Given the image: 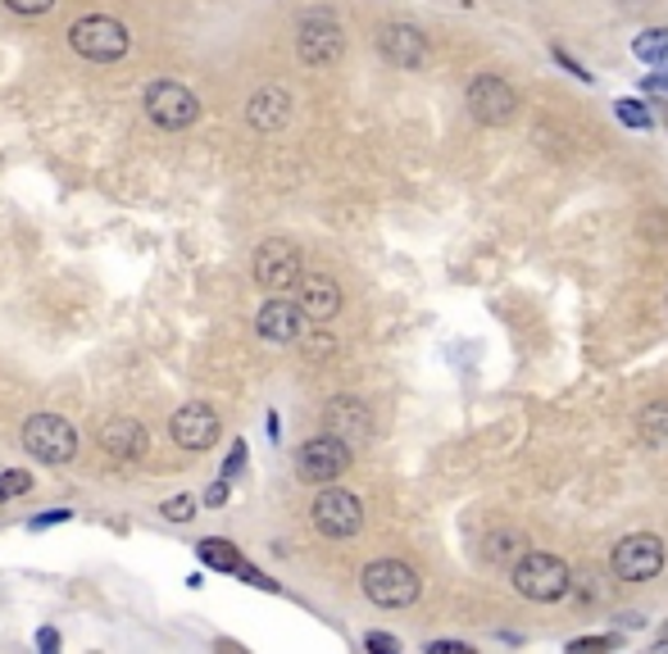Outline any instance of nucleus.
I'll list each match as a JSON object with an SVG mask.
<instances>
[{
	"mask_svg": "<svg viewBox=\"0 0 668 654\" xmlns=\"http://www.w3.org/2000/svg\"><path fill=\"white\" fill-rule=\"evenodd\" d=\"M514 590L528 596V600H537V605H555L573 590V573H568L564 559L545 554V550H532V554H523L519 564H514Z\"/></svg>",
	"mask_w": 668,
	"mask_h": 654,
	"instance_id": "nucleus-1",
	"label": "nucleus"
},
{
	"mask_svg": "<svg viewBox=\"0 0 668 654\" xmlns=\"http://www.w3.org/2000/svg\"><path fill=\"white\" fill-rule=\"evenodd\" d=\"M418 573L410 564H401V559H378V564L364 569V596H369L373 605L382 609H405L418 600Z\"/></svg>",
	"mask_w": 668,
	"mask_h": 654,
	"instance_id": "nucleus-2",
	"label": "nucleus"
},
{
	"mask_svg": "<svg viewBox=\"0 0 668 654\" xmlns=\"http://www.w3.org/2000/svg\"><path fill=\"white\" fill-rule=\"evenodd\" d=\"M69 42H73V50L82 55V59H96V65H114V59H124L128 55V27L118 23V19H110V14H87V19H78L73 23V33H69Z\"/></svg>",
	"mask_w": 668,
	"mask_h": 654,
	"instance_id": "nucleus-3",
	"label": "nucleus"
},
{
	"mask_svg": "<svg viewBox=\"0 0 668 654\" xmlns=\"http://www.w3.org/2000/svg\"><path fill=\"white\" fill-rule=\"evenodd\" d=\"M464 101H469V114L477 123H487V128H505V123L519 114V91L496 73H477L464 91Z\"/></svg>",
	"mask_w": 668,
	"mask_h": 654,
	"instance_id": "nucleus-4",
	"label": "nucleus"
},
{
	"mask_svg": "<svg viewBox=\"0 0 668 654\" xmlns=\"http://www.w3.org/2000/svg\"><path fill=\"white\" fill-rule=\"evenodd\" d=\"M296 50H300V59H306L310 69H327V65H337L342 50H346L342 23L332 19V14H323V10L306 14V19H300V33H296Z\"/></svg>",
	"mask_w": 668,
	"mask_h": 654,
	"instance_id": "nucleus-5",
	"label": "nucleus"
},
{
	"mask_svg": "<svg viewBox=\"0 0 668 654\" xmlns=\"http://www.w3.org/2000/svg\"><path fill=\"white\" fill-rule=\"evenodd\" d=\"M23 446L46 463H69L78 455V432L59 414H33L23 423Z\"/></svg>",
	"mask_w": 668,
	"mask_h": 654,
	"instance_id": "nucleus-6",
	"label": "nucleus"
},
{
	"mask_svg": "<svg viewBox=\"0 0 668 654\" xmlns=\"http://www.w3.org/2000/svg\"><path fill=\"white\" fill-rule=\"evenodd\" d=\"M610 569L619 582H650L664 573V541L650 532H632L614 546L610 554Z\"/></svg>",
	"mask_w": 668,
	"mask_h": 654,
	"instance_id": "nucleus-7",
	"label": "nucleus"
},
{
	"mask_svg": "<svg viewBox=\"0 0 668 654\" xmlns=\"http://www.w3.org/2000/svg\"><path fill=\"white\" fill-rule=\"evenodd\" d=\"M146 114H150V123H156V128L177 133V128H192V123H196L200 101L182 82H169L164 78V82H150L146 87Z\"/></svg>",
	"mask_w": 668,
	"mask_h": 654,
	"instance_id": "nucleus-8",
	"label": "nucleus"
},
{
	"mask_svg": "<svg viewBox=\"0 0 668 654\" xmlns=\"http://www.w3.org/2000/svg\"><path fill=\"white\" fill-rule=\"evenodd\" d=\"M346 469H350V446L342 441V436H332V432L306 441V446H300V455H296L300 482H337Z\"/></svg>",
	"mask_w": 668,
	"mask_h": 654,
	"instance_id": "nucleus-9",
	"label": "nucleus"
},
{
	"mask_svg": "<svg viewBox=\"0 0 668 654\" xmlns=\"http://www.w3.org/2000/svg\"><path fill=\"white\" fill-rule=\"evenodd\" d=\"M314 527H319L323 537H332V541L355 537L359 527H364V505H359V495L327 486L319 501H314Z\"/></svg>",
	"mask_w": 668,
	"mask_h": 654,
	"instance_id": "nucleus-10",
	"label": "nucleus"
},
{
	"mask_svg": "<svg viewBox=\"0 0 668 654\" xmlns=\"http://www.w3.org/2000/svg\"><path fill=\"white\" fill-rule=\"evenodd\" d=\"M255 283L264 291H291L300 287V251L291 241H264L255 251Z\"/></svg>",
	"mask_w": 668,
	"mask_h": 654,
	"instance_id": "nucleus-11",
	"label": "nucleus"
},
{
	"mask_svg": "<svg viewBox=\"0 0 668 654\" xmlns=\"http://www.w3.org/2000/svg\"><path fill=\"white\" fill-rule=\"evenodd\" d=\"M169 432L182 450H209L219 441V414L205 400H187L182 410L169 418Z\"/></svg>",
	"mask_w": 668,
	"mask_h": 654,
	"instance_id": "nucleus-12",
	"label": "nucleus"
},
{
	"mask_svg": "<svg viewBox=\"0 0 668 654\" xmlns=\"http://www.w3.org/2000/svg\"><path fill=\"white\" fill-rule=\"evenodd\" d=\"M323 427L332 436H342L346 446H364L373 436V414L359 395H332L327 410H323Z\"/></svg>",
	"mask_w": 668,
	"mask_h": 654,
	"instance_id": "nucleus-13",
	"label": "nucleus"
},
{
	"mask_svg": "<svg viewBox=\"0 0 668 654\" xmlns=\"http://www.w3.org/2000/svg\"><path fill=\"white\" fill-rule=\"evenodd\" d=\"M378 46L396 69H423L428 65V37H423L418 27H410V23H387Z\"/></svg>",
	"mask_w": 668,
	"mask_h": 654,
	"instance_id": "nucleus-14",
	"label": "nucleus"
},
{
	"mask_svg": "<svg viewBox=\"0 0 668 654\" xmlns=\"http://www.w3.org/2000/svg\"><path fill=\"white\" fill-rule=\"evenodd\" d=\"M255 328H260L264 341H278V346H287V341L306 336V309L291 305V300H268L255 314Z\"/></svg>",
	"mask_w": 668,
	"mask_h": 654,
	"instance_id": "nucleus-15",
	"label": "nucleus"
},
{
	"mask_svg": "<svg viewBox=\"0 0 668 654\" xmlns=\"http://www.w3.org/2000/svg\"><path fill=\"white\" fill-rule=\"evenodd\" d=\"M146 446H150V441H146V427H141L137 418H110V423L101 427V450L114 455V459H124V463L141 459Z\"/></svg>",
	"mask_w": 668,
	"mask_h": 654,
	"instance_id": "nucleus-16",
	"label": "nucleus"
},
{
	"mask_svg": "<svg viewBox=\"0 0 668 654\" xmlns=\"http://www.w3.org/2000/svg\"><path fill=\"white\" fill-rule=\"evenodd\" d=\"M300 309H306V319H314V323L337 319V309H342V287L332 283V277H323V273L300 277Z\"/></svg>",
	"mask_w": 668,
	"mask_h": 654,
	"instance_id": "nucleus-17",
	"label": "nucleus"
},
{
	"mask_svg": "<svg viewBox=\"0 0 668 654\" xmlns=\"http://www.w3.org/2000/svg\"><path fill=\"white\" fill-rule=\"evenodd\" d=\"M246 118H251L255 133H278V128H287V118H291V96L283 87H264V91L251 96Z\"/></svg>",
	"mask_w": 668,
	"mask_h": 654,
	"instance_id": "nucleus-18",
	"label": "nucleus"
},
{
	"mask_svg": "<svg viewBox=\"0 0 668 654\" xmlns=\"http://www.w3.org/2000/svg\"><path fill=\"white\" fill-rule=\"evenodd\" d=\"M196 554L205 559L209 569H219V573H241V559H237L232 541H223V537H209V541H200V546H196Z\"/></svg>",
	"mask_w": 668,
	"mask_h": 654,
	"instance_id": "nucleus-19",
	"label": "nucleus"
},
{
	"mask_svg": "<svg viewBox=\"0 0 668 654\" xmlns=\"http://www.w3.org/2000/svg\"><path fill=\"white\" fill-rule=\"evenodd\" d=\"M642 436L650 446H668V400H655L642 410Z\"/></svg>",
	"mask_w": 668,
	"mask_h": 654,
	"instance_id": "nucleus-20",
	"label": "nucleus"
},
{
	"mask_svg": "<svg viewBox=\"0 0 668 654\" xmlns=\"http://www.w3.org/2000/svg\"><path fill=\"white\" fill-rule=\"evenodd\" d=\"M636 59H646V65H668V27H650V33L636 37Z\"/></svg>",
	"mask_w": 668,
	"mask_h": 654,
	"instance_id": "nucleus-21",
	"label": "nucleus"
},
{
	"mask_svg": "<svg viewBox=\"0 0 668 654\" xmlns=\"http://www.w3.org/2000/svg\"><path fill=\"white\" fill-rule=\"evenodd\" d=\"M164 518L169 523H192L196 518V501L192 495H173V501H164Z\"/></svg>",
	"mask_w": 668,
	"mask_h": 654,
	"instance_id": "nucleus-22",
	"label": "nucleus"
},
{
	"mask_svg": "<svg viewBox=\"0 0 668 654\" xmlns=\"http://www.w3.org/2000/svg\"><path fill=\"white\" fill-rule=\"evenodd\" d=\"M614 110H619V118H623V123H632V128H650V114H646V105H636V101H619Z\"/></svg>",
	"mask_w": 668,
	"mask_h": 654,
	"instance_id": "nucleus-23",
	"label": "nucleus"
},
{
	"mask_svg": "<svg viewBox=\"0 0 668 654\" xmlns=\"http://www.w3.org/2000/svg\"><path fill=\"white\" fill-rule=\"evenodd\" d=\"M27 486H33V478H27V473H5V478H0V501H10V495H23Z\"/></svg>",
	"mask_w": 668,
	"mask_h": 654,
	"instance_id": "nucleus-24",
	"label": "nucleus"
},
{
	"mask_svg": "<svg viewBox=\"0 0 668 654\" xmlns=\"http://www.w3.org/2000/svg\"><path fill=\"white\" fill-rule=\"evenodd\" d=\"M614 645H623V636H583V641H573L568 650L573 654H587V650H614Z\"/></svg>",
	"mask_w": 668,
	"mask_h": 654,
	"instance_id": "nucleus-25",
	"label": "nucleus"
},
{
	"mask_svg": "<svg viewBox=\"0 0 668 654\" xmlns=\"http://www.w3.org/2000/svg\"><path fill=\"white\" fill-rule=\"evenodd\" d=\"M241 469H246V441L232 446V455H228V463H223V478L232 482V478H241Z\"/></svg>",
	"mask_w": 668,
	"mask_h": 654,
	"instance_id": "nucleus-26",
	"label": "nucleus"
},
{
	"mask_svg": "<svg viewBox=\"0 0 668 654\" xmlns=\"http://www.w3.org/2000/svg\"><path fill=\"white\" fill-rule=\"evenodd\" d=\"M5 5H10L14 14H46L55 0H5Z\"/></svg>",
	"mask_w": 668,
	"mask_h": 654,
	"instance_id": "nucleus-27",
	"label": "nucleus"
},
{
	"mask_svg": "<svg viewBox=\"0 0 668 654\" xmlns=\"http://www.w3.org/2000/svg\"><path fill=\"white\" fill-rule=\"evenodd\" d=\"M364 645H369V650H387V654H396V650H401V641H396V636H387V632H369V636H364Z\"/></svg>",
	"mask_w": 668,
	"mask_h": 654,
	"instance_id": "nucleus-28",
	"label": "nucleus"
},
{
	"mask_svg": "<svg viewBox=\"0 0 668 654\" xmlns=\"http://www.w3.org/2000/svg\"><path fill=\"white\" fill-rule=\"evenodd\" d=\"M205 501H209V505H223V501H228V478L209 486V491H205Z\"/></svg>",
	"mask_w": 668,
	"mask_h": 654,
	"instance_id": "nucleus-29",
	"label": "nucleus"
},
{
	"mask_svg": "<svg viewBox=\"0 0 668 654\" xmlns=\"http://www.w3.org/2000/svg\"><path fill=\"white\" fill-rule=\"evenodd\" d=\"M555 59H560V65H564V69H568V73H573V78H583V82H587V78H591V73H583V65H578V59H568V55H564V50H555Z\"/></svg>",
	"mask_w": 668,
	"mask_h": 654,
	"instance_id": "nucleus-30",
	"label": "nucleus"
},
{
	"mask_svg": "<svg viewBox=\"0 0 668 654\" xmlns=\"http://www.w3.org/2000/svg\"><path fill=\"white\" fill-rule=\"evenodd\" d=\"M428 650H433V654H460V650H469V645H464V641H433Z\"/></svg>",
	"mask_w": 668,
	"mask_h": 654,
	"instance_id": "nucleus-31",
	"label": "nucleus"
},
{
	"mask_svg": "<svg viewBox=\"0 0 668 654\" xmlns=\"http://www.w3.org/2000/svg\"><path fill=\"white\" fill-rule=\"evenodd\" d=\"M65 518H69V509H55V514H42L33 527H50V523H65Z\"/></svg>",
	"mask_w": 668,
	"mask_h": 654,
	"instance_id": "nucleus-32",
	"label": "nucleus"
},
{
	"mask_svg": "<svg viewBox=\"0 0 668 654\" xmlns=\"http://www.w3.org/2000/svg\"><path fill=\"white\" fill-rule=\"evenodd\" d=\"M37 645H42V650H55V645H59V636H55V632H50V628H46V632H42V636H37Z\"/></svg>",
	"mask_w": 668,
	"mask_h": 654,
	"instance_id": "nucleus-33",
	"label": "nucleus"
},
{
	"mask_svg": "<svg viewBox=\"0 0 668 654\" xmlns=\"http://www.w3.org/2000/svg\"><path fill=\"white\" fill-rule=\"evenodd\" d=\"M646 87H655V91H668V69H664V73H655Z\"/></svg>",
	"mask_w": 668,
	"mask_h": 654,
	"instance_id": "nucleus-34",
	"label": "nucleus"
},
{
	"mask_svg": "<svg viewBox=\"0 0 668 654\" xmlns=\"http://www.w3.org/2000/svg\"><path fill=\"white\" fill-rule=\"evenodd\" d=\"M664 123H668V105H664Z\"/></svg>",
	"mask_w": 668,
	"mask_h": 654,
	"instance_id": "nucleus-35",
	"label": "nucleus"
}]
</instances>
